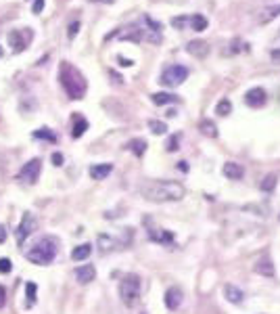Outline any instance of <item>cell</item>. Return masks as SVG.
Returning <instances> with one entry per match:
<instances>
[{
  "label": "cell",
  "mask_w": 280,
  "mask_h": 314,
  "mask_svg": "<svg viewBox=\"0 0 280 314\" xmlns=\"http://www.w3.org/2000/svg\"><path fill=\"white\" fill-rule=\"evenodd\" d=\"M140 195L146 201L168 203V201H180L186 195V189L176 180H150L140 187Z\"/></svg>",
  "instance_id": "obj_1"
},
{
  "label": "cell",
  "mask_w": 280,
  "mask_h": 314,
  "mask_svg": "<svg viewBox=\"0 0 280 314\" xmlns=\"http://www.w3.org/2000/svg\"><path fill=\"white\" fill-rule=\"evenodd\" d=\"M59 82H61L63 90L67 92V97L74 101L84 99L86 90H88V82H86L84 74H82L76 65L67 63V61H63L59 67Z\"/></svg>",
  "instance_id": "obj_2"
},
{
  "label": "cell",
  "mask_w": 280,
  "mask_h": 314,
  "mask_svg": "<svg viewBox=\"0 0 280 314\" xmlns=\"http://www.w3.org/2000/svg\"><path fill=\"white\" fill-rule=\"evenodd\" d=\"M56 253H59V239L56 237H40L36 241L30 251H26V258L32 262V264H38V266H48Z\"/></svg>",
  "instance_id": "obj_3"
},
{
  "label": "cell",
  "mask_w": 280,
  "mask_h": 314,
  "mask_svg": "<svg viewBox=\"0 0 280 314\" xmlns=\"http://www.w3.org/2000/svg\"><path fill=\"white\" fill-rule=\"evenodd\" d=\"M140 276L138 274H126L120 281V297L126 306H134L140 297Z\"/></svg>",
  "instance_id": "obj_4"
},
{
  "label": "cell",
  "mask_w": 280,
  "mask_h": 314,
  "mask_svg": "<svg viewBox=\"0 0 280 314\" xmlns=\"http://www.w3.org/2000/svg\"><path fill=\"white\" fill-rule=\"evenodd\" d=\"M186 78H188V67L176 63V65H170V67L163 69L159 82L163 86H168V88H178L180 84L186 82Z\"/></svg>",
  "instance_id": "obj_5"
},
{
  "label": "cell",
  "mask_w": 280,
  "mask_h": 314,
  "mask_svg": "<svg viewBox=\"0 0 280 314\" xmlns=\"http://www.w3.org/2000/svg\"><path fill=\"white\" fill-rule=\"evenodd\" d=\"M40 172H42V159L40 157H34V159H30L28 164L17 172V180L26 182V184H34V182L40 178Z\"/></svg>",
  "instance_id": "obj_6"
},
{
  "label": "cell",
  "mask_w": 280,
  "mask_h": 314,
  "mask_svg": "<svg viewBox=\"0 0 280 314\" xmlns=\"http://www.w3.org/2000/svg\"><path fill=\"white\" fill-rule=\"evenodd\" d=\"M36 226H38L36 218H34L30 212H26V214H23L21 222H19V226H17V230H15V239H17V243H19V245H23V243L28 241V237L32 235L34 230H36Z\"/></svg>",
  "instance_id": "obj_7"
},
{
  "label": "cell",
  "mask_w": 280,
  "mask_h": 314,
  "mask_svg": "<svg viewBox=\"0 0 280 314\" xmlns=\"http://www.w3.org/2000/svg\"><path fill=\"white\" fill-rule=\"evenodd\" d=\"M32 36H34V34H32L30 28H23V30H17V32H10V34H8V44L13 46V53L26 51V46L30 44Z\"/></svg>",
  "instance_id": "obj_8"
},
{
  "label": "cell",
  "mask_w": 280,
  "mask_h": 314,
  "mask_svg": "<svg viewBox=\"0 0 280 314\" xmlns=\"http://www.w3.org/2000/svg\"><path fill=\"white\" fill-rule=\"evenodd\" d=\"M268 101V95H266V90L262 86H255V88H249L247 92H244V103L249 105V107L253 109H258V107H264Z\"/></svg>",
  "instance_id": "obj_9"
},
{
  "label": "cell",
  "mask_w": 280,
  "mask_h": 314,
  "mask_svg": "<svg viewBox=\"0 0 280 314\" xmlns=\"http://www.w3.org/2000/svg\"><path fill=\"white\" fill-rule=\"evenodd\" d=\"M209 44L203 42V40H190L188 44H186V53H188L190 57H194V59H205V57L209 55Z\"/></svg>",
  "instance_id": "obj_10"
},
{
  "label": "cell",
  "mask_w": 280,
  "mask_h": 314,
  "mask_svg": "<svg viewBox=\"0 0 280 314\" xmlns=\"http://www.w3.org/2000/svg\"><path fill=\"white\" fill-rule=\"evenodd\" d=\"M182 299H184V293L180 287H170L166 291V306L168 310H178L182 306Z\"/></svg>",
  "instance_id": "obj_11"
},
{
  "label": "cell",
  "mask_w": 280,
  "mask_h": 314,
  "mask_svg": "<svg viewBox=\"0 0 280 314\" xmlns=\"http://www.w3.org/2000/svg\"><path fill=\"white\" fill-rule=\"evenodd\" d=\"M74 274H76V278H78V283L88 285V283L94 281V276H96V268H94L92 264H84V266H78Z\"/></svg>",
  "instance_id": "obj_12"
},
{
  "label": "cell",
  "mask_w": 280,
  "mask_h": 314,
  "mask_svg": "<svg viewBox=\"0 0 280 314\" xmlns=\"http://www.w3.org/2000/svg\"><path fill=\"white\" fill-rule=\"evenodd\" d=\"M253 270L258 272V274H264V276H274V274H276L274 264H272V260H270V255H262V258L255 260Z\"/></svg>",
  "instance_id": "obj_13"
},
{
  "label": "cell",
  "mask_w": 280,
  "mask_h": 314,
  "mask_svg": "<svg viewBox=\"0 0 280 314\" xmlns=\"http://www.w3.org/2000/svg\"><path fill=\"white\" fill-rule=\"evenodd\" d=\"M224 176L228 178V180H240L242 178V174H244V170H242V166L240 164H236V161H226L224 164Z\"/></svg>",
  "instance_id": "obj_14"
},
{
  "label": "cell",
  "mask_w": 280,
  "mask_h": 314,
  "mask_svg": "<svg viewBox=\"0 0 280 314\" xmlns=\"http://www.w3.org/2000/svg\"><path fill=\"white\" fill-rule=\"evenodd\" d=\"M224 297L230 301V304H242V299H244V293L240 291L238 287L234 285H224Z\"/></svg>",
  "instance_id": "obj_15"
},
{
  "label": "cell",
  "mask_w": 280,
  "mask_h": 314,
  "mask_svg": "<svg viewBox=\"0 0 280 314\" xmlns=\"http://www.w3.org/2000/svg\"><path fill=\"white\" fill-rule=\"evenodd\" d=\"M96 243H98V251L100 253H109V251H113L115 247L120 245V241H115L111 235H98Z\"/></svg>",
  "instance_id": "obj_16"
},
{
  "label": "cell",
  "mask_w": 280,
  "mask_h": 314,
  "mask_svg": "<svg viewBox=\"0 0 280 314\" xmlns=\"http://www.w3.org/2000/svg\"><path fill=\"white\" fill-rule=\"evenodd\" d=\"M111 172H113V166H111V164L92 166V168H90V178H92V180H104Z\"/></svg>",
  "instance_id": "obj_17"
},
{
  "label": "cell",
  "mask_w": 280,
  "mask_h": 314,
  "mask_svg": "<svg viewBox=\"0 0 280 314\" xmlns=\"http://www.w3.org/2000/svg\"><path fill=\"white\" fill-rule=\"evenodd\" d=\"M148 237L157 243H166V245L168 243H174V235L168 230H163V228H148Z\"/></svg>",
  "instance_id": "obj_18"
},
{
  "label": "cell",
  "mask_w": 280,
  "mask_h": 314,
  "mask_svg": "<svg viewBox=\"0 0 280 314\" xmlns=\"http://www.w3.org/2000/svg\"><path fill=\"white\" fill-rule=\"evenodd\" d=\"M90 253H92V245L90 243H84V245H78L72 251V260L74 262H84L86 258H90Z\"/></svg>",
  "instance_id": "obj_19"
},
{
  "label": "cell",
  "mask_w": 280,
  "mask_h": 314,
  "mask_svg": "<svg viewBox=\"0 0 280 314\" xmlns=\"http://www.w3.org/2000/svg\"><path fill=\"white\" fill-rule=\"evenodd\" d=\"M280 15V5H274V7H266L262 13L258 15V21L260 23H268V21H272Z\"/></svg>",
  "instance_id": "obj_20"
},
{
  "label": "cell",
  "mask_w": 280,
  "mask_h": 314,
  "mask_svg": "<svg viewBox=\"0 0 280 314\" xmlns=\"http://www.w3.org/2000/svg\"><path fill=\"white\" fill-rule=\"evenodd\" d=\"M86 130H88V122L82 118V115H74V130H72V136H74V138H80Z\"/></svg>",
  "instance_id": "obj_21"
},
{
  "label": "cell",
  "mask_w": 280,
  "mask_h": 314,
  "mask_svg": "<svg viewBox=\"0 0 280 314\" xmlns=\"http://www.w3.org/2000/svg\"><path fill=\"white\" fill-rule=\"evenodd\" d=\"M247 51H249V44L244 40H240V38H234L226 49L228 55H238V53H247Z\"/></svg>",
  "instance_id": "obj_22"
},
{
  "label": "cell",
  "mask_w": 280,
  "mask_h": 314,
  "mask_svg": "<svg viewBox=\"0 0 280 314\" xmlns=\"http://www.w3.org/2000/svg\"><path fill=\"white\" fill-rule=\"evenodd\" d=\"M128 149H130L136 157H142L144 151H146V141L144 138H134V141L128 143Z\"/></svg>",
  "instance_id": "obj_23"
},
{
  "label": "cell",
  "mask_w": 280,
  "mask_h": 314,
  "mask_svg": "<svg viewBox=\"0 0 280 314\" xmlns=\"http://www.w3.org/2000/svg\"><path fill=\"white\" fill-rule=\"evenodd\" d=\"M155 105H170V103H178V97L176 95H170V92H155L153 97H150Z\"/></svg>",
  "instance_id": "obj_24"
},
{
  "label": "cell",
  "mask_w": 280,
  "mask_h": 314,
  "mask_svg": "<svg viewBox=\"0 0 280 314\" xmlns=\"http://www.w3.org/2000/svg\"><path fill=\"white\" fill-rule=\"evenodd\" d=\"M34 138H38V141H46V143H56V134L50 130V128H40L32 134Z\"/></svg>",
  "instance_id": "obj_25"
},
{
  "label": "cell",
  "mask_w": 280,
  "mask_h": 314,
  "mask_svg": "<svg viewBox=\"0 0 280 314\" xmlns=\"http://www.w3.org/2000/svg\"><path fill=\"white\" fill-rule=\"evenodd\" d=\"M207 26H209V21L203 17V15H190V30H194V32H203V30H207Z\"/></svg>",
  "instance_id": "obj_26"
},
{
  "label": "cell",
  "mask_w": 280,
  "mask_h": 314,
  "mask_svg": "<svg viewBox=\"0 0 280 314\" xmlns=\"http://www.w3.org/2000/svg\"><path fill=\"white\" fill-rule=\"evenodd\" d=\"M199 128H201V134H205V136H209V138H216V136H218V126H216L212 120H203V122L199 124Z\"/></svg>",
  "instance_id": "obj_27"
},
{
  "label": "cell",
  "mask_w": 280,
  "mask_h": 314,
  "mask_svg": "<svg viewBox=\"0 0 280 314\" xmlns=\"http://www.w3.org/2000/svg\"><path fill=\"white\" fill-rule=\"evenodd\" d=\"M216 113L220 115V118H226V115L232 113V103L230 99H222L218 105H216Z\"/></svg>",
  "instance_id": "obj_28"
},
{
  "label": "cell",
  "mask_w": 280,
  "mask_h": 314,
  "mask_svg": "<svg viewBox=\"0 0 280 314\" xmlns=\"http://www.w3.org/2000/svg\"><path fill=\"white\" fill-rule=\"evenodd\" d=\"M172 26L176 30H190V15H180L172 19Z\"/></svg>",
  "instance_id": "obj_29"
},
{
  "label": "cell",
  "mask_w": 280,
  "mask_h": 314,
  "mask_svg": "<svg viewBox=\"0 0 280 314\" xmlns=\"http://www.w3.org/2000/svg\"><path fill=\"white\" fill-rule=\"evenodd\" d=\"M276 182H278V178H276V174H268V176L264 178V182L260 184V187H262V191H266V193H270V191H274V189H276Z\"/></svg>",
  "instance_id": "obj_30"
},
{
  "label": "cell",
  "mask_w": 280,
  "mask_h": 314,
  "mask_svg": "<svg viewBox=\"0 0 280 314\" xmlns=\"http://www.w3.org/2000/svg\"><path fill=\"white\" fill-rule=\"evenodd\" d=\"M36 293H38V285L36 283H28L26 285V297H28V308L36 301Z\"/></svg>",
  "instance_id": "obj_31"
},
{
  "label": "cell",
  "mask_w": 280,
  "mask_h": 314,
  "mask_svg": "<svg viewBox=\"0 0 280 314\" xmlns=\"http://www.w3.org/2000/svg\"><path fill=\"white\" fill-rule=\"evenodd\" d=\"M148 128H150V132L153 134H166L168 132V126L159 122V120H148Z\"/></svg>",
  "instance_id": "obj_32"
},
{
  "label": "cell",
  "mask_w": 280,
  "mask_h": 314,
  "mask_svg": "<svg viewBox=\"0 0 280 314\" xmlns=\"http://www.w3.org/2000/svg\"><path fill=\"white\" fill-rule=\"evenodd\" d=\"M13 270V264H10L8 258H0V274H8Z\"/></svg>",
  "instance_id": "obj_33"
},
{
  "label": "cell",
  "mask_w": 280,
  "mask_h": 314,
  "mask_svg": "<svg viewBox=\"0 0 280 314\" xmlns=\"http://www.w3.org/2000/svg\"><path fill=\"white\" fill-rule=\"evenodd\" d=\"M78 32H80V21H74L72 26H69V32H67V36H69V40H74L76 36H78Z\"/></svg>",
  "instance_id": "obj_34"
},
{
  "label": "cell",
  "mask_w": 280,
  "mask_h": 314,
  "mask_svg": "<svg viewBox=\"0 0 280 314\" xmlns=\"http://www.w3.org/2000/svg\"><path fill=\"white\" fill-rule=\"evenodd\" d=\"M166 149H168V151H178V136H170Z\"/></svg>",
  "instance_id": "obj_35"
},
{
  "label": "cell",
  "mask_w": 280,
  "mask_h": 314,
  "mask_svg": "<svg viewBox=\"0 0 280 314\" xmlns=\"http://www.w3.org/2000/svg\"><path fill=\"white\" fill-rule=\"evenodd\" d=\"M42 9H44V0H36V3H34V7H32V11L34 13H42Z\"/></svg>",
  "instance_id": "obj_36"
},
{
  "label": "cell",
  "mask_w": 280,
  "mask_h": 314,
  "mask_svg": "<svg viewBox=\"0 0 280 314\" xmlns=\"http://www.w3.org/2000/svg\"><path fill=\"white\" fill-rule=\"evenodd\" d=\"M4 304H6V289L0 285V308H4Z\"/></svg>",
  "instance_id": "obj_37"
},
{
  "label": "cell",
  "mask_w": 280,
  "mask_h": 314,
  "mask_svg": "<svg viewBox=\"0 0 280 314\" xmlns=\"http://www.w3.org/2000/svg\"><path fill=\"white\" fill-rule=\"evenodd\" d=\"M270 57H272V61L276 63V65H280V51L276 49V51H270Z\"/></svg>",
  "instance_id": "obj_38"
},
{
  "label": "cell",
  "mask_w": 280,
  "mask_h": 314,
  "mask_svg": "<svg viewBox=\"0 0 280 314\" xmlns=\"http://www.w3.org/2000/svg\"><path fill=\"white\" fill-rule=\"evenodd\" d=\"M52 164H54V166H63V155H61V153H54V155H52Z\"/></svg>",
  "instance_id": "obj_39"
},
{
  "label": "cell",
  "mask_w": 280,
  "mask_h": 314,
  "mask_svg": "<svg viewBox=\"0 0 280 314\" xmlns=\"http://www.w3.org/2000/svg\"><path fill=\"white\" fill-rule=\"evenodd\" d=\"M4 241H6V230L2 224H0V243H4Z\"/></svg>",
  "instance_id": "obj_40"
},
{
  "label": "cell",
  "mask_w": 280,
  "mask_h": 314,
  "mask_svg": "<svg viewBox=\"0 0 280 314\" xmlns=\"http://www.w3.org/2000/svg\"><path fill=\"white\" fill-rule=\"evenodd\" d=\"M120 63H122L124 67H130V65H134V61H130V59H124V57H120Z\"/></svg>",
  "instance_id": "obj_41"
},
{
  "label": "cell",
  "mask_w": 280,
  "mask_h": 314,
  "mask_svg": "<svg viewBox=\"0 0 280 314\" xmlns=\"http://www.w3.org/2000/svg\"><path fill=\"white\" fill-rule=\"evenodd\" d=\"M111 78H115V82H118V84H124V80H122L118 74H115V72H111Z\"/></svg>",
  "instance_id": "obj_42"
},
{
  "label": "cell",
  "mask_w": 280,
  "mask_h": 314,
  "mask_svg": "<svg viewBox=\"0 0 280 314\" xmlns=\"http://www.w3.org/2000/svg\"><path fill=\"white\" fill-rule=\"evenodd\" d=\"M92 3H104V5H113L115 0H92Z\"/></svg>",
  "instance_id": "obj_43"
},
{
  "label": "cell",
  "mask_w": 280,
  "mask_h": 314,
  "mask_svg": "<svg viewBox=\"0 0 280 314\" xmlns=\"http://www.w3.org/2000/svg\"><path fill=\"white\" fill-rule=\"evenodd\" d=\"M163 3H182V0H163Z\"/></svg>",
  "instance_id": "obj_44"
},
{
  "label": "cell",
  "mask_w": 280,
  "mask_h": 314,
  "mask_svg": "<svg viewBox=\"0 0 280 314\" xmlns=\"http://www.w3.org/2000/svg\"><path fill=\"white\" fill-rule=\"evenodd\" d=\"M0 57H2V49H0Z\"/></svg>",
  "instance_id": "obj_45"
},
{
  "label": "cell",
  "mask_w": 280,
  "mask_h": 314,
  "mask_svg": "<svg viewBox=\"0 0 280 314\" xmlns=\"http://www.w3.org/2000/svg\"><path fill=\"white\" fill-rule=\"evenodd\" d=\"M140 314H146V312H140Z\"/></svg>",
  "instance_id": "obj_46"
}]
</instances>
